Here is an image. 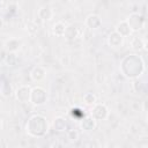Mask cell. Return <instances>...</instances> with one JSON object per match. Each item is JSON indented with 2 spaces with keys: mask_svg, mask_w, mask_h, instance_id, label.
<instances>
[{
  "mask_svg": "<svg viewBox=\"0 0 148 148\" xmlns=\"http://www.w3.org/2000/svg\"><path fill=\"white\" fill-rule=\"evenodd\" d=\"M120 73L127 79L140 77L146 71L145 60L138 54H127L120 61Z\"/></svg>",
  "mask_w": 148,
  "mask_h": 148,
  "instance_id": "1",
  "label": "cell"
},
{
  "mask_svg": "<svg viewBox=\"0 0 148 148\" xmlns=\"http://www.w3.org/2000/svg\"><path fill=\"white\" fill-rule=\"evenodd\" d=\"M50 128V125L47 123V119L38 113H35L29 117L27 124H25V131L28 135L31 138H43L47 134Z\"/></svg>",
  "mask_w": 148,
  "mask_h": 148,
  "instance_id": "2",
  "label": "cell"
},
{
  "mask_svg": "<svg viewBox=\"0 0 148 148\" xmlns=\"http://www.w3.org/2000/svg\"><path fill=\"white\" fill-rule=\"evenodd\" d=\"M46 102H47V92H46L45 88H43L40 86H36V87L31 88L29 103H31L35 106H42Z\"/></svg>",
  "mask_w": 148,
  "mask_h": 148,
  "instance_id": "3",
  "label": "cell"
},
{
  "mask_svg": "<svg viewBox=\"0 0 148 148\" xmlns=\"http://www.w3.org/2000/svg\"><path fill=\"white\" fill-rule=\"evenodd\" d=\"M109 108L104 103H95L90 109V116L95 120H105L109 117Z\"/></svg>",
  "mask_w": 148,
  "mask_h": 148,
  "instance_id": "4",
  "label": "cell"
},
{
  "mask_svg": "<svg viewBox=\"0 0 148 148\" xmlns=\"http://www.w3.org/2000/svg\"><path fill=\"white\" fill-rule=\"evenodd\" d=\"M126 22L128 23L132 31H139V30L143 29L145 24H146L145 17L139 13H131L128 15V17L126 18Z\"/></svg>",
  "mask_w": 148,
  "mask_h": 148,
  "instance_id": "5",
  "label": "cell"
},
{
  "mask_svg": "<svg viewBox=\"0 0 148 148\" xmlns=\"http://www.w3.org/2000/svg\"><path fill=\"white\" fill-rule=\"evenodd\" d=\"M30 91H31V88L29 86H27V84L20 86L14 92L16 101H18L20 103H29L30 102Z\"/></svg>",
  "mask_w": 148,
  "mask_h": 148,
  "instance_id": "6",
  "label": "cell"
},
{
  "mask_svg": "<svg viewBox=\"0 0 148 148\" xmlns=\"http://www.w3.org/2000/svg\"><path fill=\"white\" fill-rule=\"evenodd\" d=\"M84 24L90 30H97L102 27V18L97 14H89L84 20Z\"/></svg>",
  "mask_w": 148,
  "mask_h": 148,
  "instance_id": "7",
  "label": "cell"
},
{
  "mask_svg": "<svg viewBox=\"0 0 148 148\" xmlns=\"http://www.w3.org/2000/svg\"><path fill=\"white\" fill-rule=\"evenodd\" d=\"M106 42H108V45L113 47V49H117V47H120L123 46L124 44V37L121 35H119L117 31H112L109 34L108 38H106Z\"/></svg>",
  "mask_w": 148,
  "mask_h": 148,
  "instance_id": "8",
  "label": "cell"
},
{
  "mask_svg": "<svg viewBox=\"0 0 148 148\" xmlns=\"http://www.w3.org/2000/svg\"><path fill=\"white\" fill-rule=\"evenodd\" d=\"M96 125H97V120H95L90 114H87L86 117H83L80 123V127L84 132H90V131L95 130Z\"/></svg>",
  "mask_w": 148,
  "mask_h": 148,
  "instance_id": "9",
  "label": "cell"
},
{
  "mask_svg": "<svg viewBox=\"0 0 148 148\" xmlns=\"http://www.w3.org/2000/svg\"><path fill=\"white\" fill-rule=\"evenodd\" d=\"M46 76V69L42 66H35L30 72V79L34 82H40Z\"/></svg>",
  "mask_w": 148,
  "mask_h": 148,
  "instance_id": "10",
  "label": "cell"
},
{
  "mask_svg": "<svg viewBox=\"0 0 148 148\" xmlns=\"http://www.w3.org/2000/svg\"><path fill=\"white\" fill-rule=\"evenodd\" d=\"M52 126H53V130L57 131V132H67L68 130V125H67V121L64 117L61 116H58L53 119V123H52Z\"/></svg>",
  "mask_w": 148,
  "mask_h": 148,
  "instance_id": "11",
  "label": "cell"
},
{
  "mask_svg": "<svg viewBox=\"0 0 148 148\" xmlns=\"http://www.w3.org/2000/svg\"><path fill=\"white\" fill-rule=\"evenodd\" d=\"M38 18H40L42 21H50L53 17V9L50 6H42L38 9Z\"/></svg>",
  "mask_w": 148,
  "mask_h": 148,
  "instance_id": "12",
  "label": "cell"
},
{
  "mask_svg": "<svg viewBox=\"0 0 148 148\" xmlns=\"http://www.w3.org/2000/svg\"><path fill=\"white\" fill-rule=\"evenodd\" d=\"M20 47H21V40L18 38L12 37L5 42V49L8 52H15L16 53L20 50Z\"/></svg>",
  "mask_w": 148,
  "mask_h": 148,
  "instance_id": "13",
  "label": "cell"
},
{
  "mask_svg": "<svg viewBox=\"0 0 148 148\" xmlns=\"http://www.w3.org/2000/svg\"><path fill=\"white\" fill-rule=\"evenodd\" d=\"M114 31H117V32H118L119 35H121L124 38H125V37H128V36L132 34V30H131V28H130L128 23L126 22V20L120 21V22L116 25Z\"/></svg>",
  "mask_w": 148,
  "mask_h": 148,
  "instance_id": "14",
  "label": "cell"
},
{
  "mask_svg": "<svg viewBox=\"0 0 148 148\" xmlns=\"http://www.w3.org/2000/svg\"><path fill=\"white\" fill-rule=\"evenodd\" d=\"M79 29L74 25V24H69L66 27V30H65V34H64V37L65 39L67 40H75L77 37H79Z\"/></svg>",
  "mask_w": 148,
  "mask_h": 148,
  "instance_id": "15",
  "label": "cell"
},
{
  "mask_svg": "<svg viewBox=\"0 0 148 148\" xmlns=\"http://www.w3.org/2000/svg\"><path fill=\"white\" fill-rule=\"evenodd\" d=\"M131 47L135 51L147 50V40H145L140 37H133L131 39Z\"/></svg>",
  "mask_w": 148,
  "mask_h": 148,
  "instance_id": "16",
  "label": "cell"
},
{
  "mask_svg": "<svg viewBox=\"0 0 148 148\" xmlns=\"http://www.w3.org/2000/svg\"><path fill=\"white\" fill-rule=\"evenodd\" d=\"M66 27H67V24H65L62 21H58V22H56V23L53 24V28H52V32H53V35L57 36V37H64Z\"/></svg>",
  "mask_w": 148,
  "mask_h": 148,
  "instance_id": "17",
  "label": "cell"
},
{
  "mask_svg": "<svg viewBox=\"0 0 148 148\" xmlns=\"http://www.w3.org/2000/svg\"><path fill=\"white\" fill-rule=\"evenodd\" d=\"M3 61H5V65L8 66V67L15 66L17 64V56H16V53L15 52H8L7 56L5 57Z\"/></svg>",
  "mask_w": 148,
  "mask_h": 148,
  "instance_id": "18",
  "label": "cell"
},
{
  "mask_svg": "<svg viewBox=\"0 0 148 148\" xmlns=\"http://www.w3.org/2000/svg\"><path fill=\"white\" fill-rule=\"evenodd\" d=\"M83 103L87 106H92L95 103H97V97L94 92H86L83 95Z\"/></svg>",
  "mask_w": 148,
  "mask_h": 148,
  "instance_id": "19",
  "label": "cell"
},
{
  "mask_svg": "<svg viewBox=\"0 0 148 148\" xmlns=\"http://www.w3.org/2000/svg\"><path fill=\"white\" fill-rule=\"evenodd\" d=\"M134 81H133V89H134V91L135 92H142L143 90H145V82H142V81H140L139 80V77H136V79H133Z\"/></svg>",
  "mask_w": 148,
  "mask_h": 148,
  "instance_id": "20",
  "label": "cell"
},
{
  "mask_svg": "<svg viewBox=\"0 0 148 148\" xmlns=\"http://www.w3.org/2000/svg\"><path fill=\"white\" fill-rule=\"evenodd\" d=\"M67 138H68V140L69 141H76L77 139H79V132L77 131H75V130H71V131H68L67 130Z\"/></svg>",
  "mask_w": 148,
  "mask_h": 148,
  "instance_id": "21",
  "label": "cell"
},
{
  "mask_svg": "<svg viewBox=\"0 0 148 148\" xmlns=\"http://www.w3.org/2000/svg\"><path fill=\"white\" fill-rule=\"evenodd\" d=\"M1 92H2V95H3L5 97L10 96V95H12V88H10V86L7 84V83H5V84L1 87Z\"/></svg>",
  "mask_w": 148,
  "mask_h": 148,
  "instance_id": "22",
  "label": "cell"
},
{
  "mask_svg": "<svg viewBox=\"0 0 148 148\" xmlns=\"http://www.w3.org/2000/svg\"><path fill=\"white\" fill-rule=\"evenodd\" d=\"M2 128V119H1V117H0V130Z\"/></svg>",
  "mask_w": 148,
  "mask_h": 148,
  "instance_id": "23",
  "label": "cell"
},
{
  "mask_svg": "<svg viewBox=\"0 0 148 148\" xmlns=\"http://www.w3.org/2000/svg\"><path fill=\"white\" fill-rule=\"evenodd\" d=\"M1 27H2V20L0 18V28H1Z\"/></svg>",
  "mask_w": 148,
  "mask_h": 148,
  "instance_id": "24",
  "label": "cell"
},
{
  "mask_svg": "<svg viewBox=\"0 0 148 148\" xmlns=\"http://www.w3.org/2000/svg\"><path fill=\"white\" fill-rule=\"evenodd\" d=\"M1 2H2V0H0V3H1Z\"/></svg>",
  "mask_w": 148,
  "mask_h": 148,
  "instance_id": "25",
  "label": "cell"
}]
</instances>
